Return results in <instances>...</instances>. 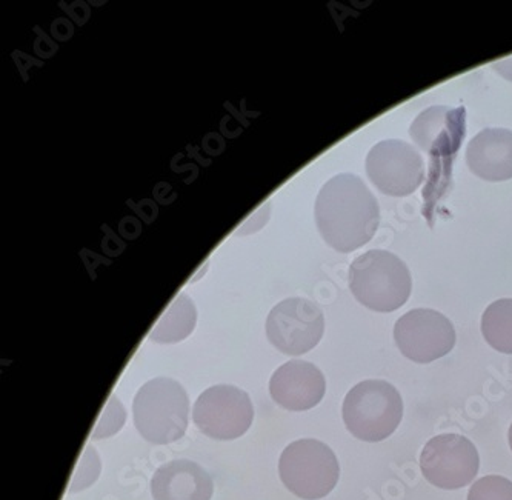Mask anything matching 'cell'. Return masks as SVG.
Wrapping results in <instances>:
<instances>
[{
    "instance_id": "cell-1",
    "label": "cell",
    "mask_w": 512,
    "mask_h": 500,
    "mask_svg": "<svg viewBox=\"0 0 512 500\" xmlns=\"http://www.w3.org/2000/svg\"><path fill=\"white\" fill-rule=\"evenodd\" d=\"M314 217L326 244L339 253H351L376 234L379 202L359 176L343 173L328 180L319 191Z\"/></svg>"
},
{
    "instance_id": "cell-2",
    "label": "cell",
    "mask_w": 512,
    "mask_h": 500,
    "mask_svg": "<svg viewBox=\"0 0 512 500\" xmlns=\"http://www.w3.org/2000/svg\"><path fill=\"white\" fill-rule=\"evenodd\" d=\"M190 400L177 380L156 377L137 391L133 402L134 425L151 444L167 445L187 433Z\"/></svg>"
},
{
    "instance_id": "cell-3",
    "label": "cell",
    "mask_w": 512,
    "mask_h": 500,
    "mask_svg": "<svg viewBox=\"0 0 512 500\" xmlns=\"http://www.w3.org/2000/svg\"><path fill=\"white\" fill-rule=\"evenodd\" d=\"M350 288L363 307L377 313H393L411 296L413 279L396 254L371 250L351 264Z\"/></svg>"
},
{
    "instance_id": "cell-4",
    "label": "cell",
    "mask_w": 512,
    "mask_h": 500,
    "mask_svg": "<svg viewBox=\"0 0 512 500\" xmlns=\"http://www.w3.org/2000/svg\"><path fill=\"white\" fill-rule=\"evenodd\" d=\"M403 400L385 380H365L351 388L343 402L346 428L363 442H382L399 427Z\"/></svg>"
},
{
    "instance_id": "cell-5",
    "label": "cell",
    "mask_w": 512,
    "mask_h": 500,
    "mask_svg": "<svg viewBox=\"0 0 512 500\" xmlns=\"http://www.w3.org/2000/svg\"><path fill=\"white\" fill-rule=\"evenodd\" d=\"M279 474L283 485L297 497L323 499L339 482V460L320 440L300 439L283 450Z\"/></svg>"
},
{
    "instance_id": "cell-6",
    "label": "cell",
    "mask_w": 512,
    "mask_h": 500,
    "mask_svg": "<svg viewBox=\"0 0 512 500\" xmlns=\"http://www.w3.org/2000/svg\"><path fill=\"white\" fill-rule=\"evenodd\" d=\"M325 333V316L319 305L305 297L282 300L268 314L266 336L288 356H302L319 345Z\"/></svg>"
},
{
    "instance_id": "cell-7",
    "label": "cell",
    "mask_w": 512,
    "mask_h": 500,
    "mask_svg": "<svg viewBox=\"0 0 512 500\" xmlns=\"http://www.w3.org/2000/svg\"><path fill=\"white\" fill-rule=\"evenodd\" d=\"M480 457L476 445L460 434L433 437L420 454V468L429 484L459 490L476 479Z\"/></svg>"
},
{
    "instance_id": "cell-8",
    "label": "cell",
    "mask_w": 512,
    "mask_h": 500,
    "mask_svg": "<svg viewBox=\"0 0 512 500\" xmlns=\"http://www.w3.org/2000/svg\"><path fill=\"white\" fill-rule=\"evenodd\" d=\"M254 408L250 396L233 385H216L200 394L193 408L196 427L216 440H234L250 430Z\"/></svg>"
},
{
    "instance_id": "cell-9",
    "label": "cell",
    "mask_w": 512,
    "mask_h": 500,
    "mask_svg": "<svg viewBox=\"0 0 512 500\" xmlns=\"http://www.w3.org/2000/svg\"><path fill=\"white\" fill-rule=\"evenodd\" d=\"M394 339L403 356L417 364H431L453 351L456 330L439 311L419 308L397 320Z\"/></svg>"
},
{
    "instance_id": "cell-10",
    "label": "cell",
    "mask_w": 512,
    "mask_h": 500,
    "mask_svg": "<svg viewBox=\"0 0 512 500\" xmlns=\"http://www.w3.org/2000/svg\"><path fill=\"white\" fill-rule=\"evenodd\" d=\"M366 173L388 196H408L419 190L425 179L422 154L403 140H383L366 156Z\"/></svg>"
},
{
    "instance_id": "cell-11",
    "label": "cell",
    "mask_w": 512,
    "mask_h": 500,
    "mask_svg": "<svg viewBox=\"0 0 512 500\" xmlns=\"http://www.w3.org/2000/svg\"><path fill=\"white\" fill-rule=\"evenodd\" d=\"M325 393V376L316 365L306 360H290L271 376V397L285 410H311L320 404Z\"/></svg>"
},
{
    "instance_id": "cell-12",
    "label": "cell",
    "mask_w": 512,
    "mask_h": 500,
    "mask_svg": "<svg viewBox=\"0 0 512 500\" xmlns=\"http://www.w3.org/2000/svg\"><path fill=\"white\" fill-rule=\"evenodd\" d=\"M213 479L196 462L180 459L162 465L151 479L154 500H211Z\"/></svg>"
},
{
    "instance_id": "cell-13",
    "label": "cell",
    "mask_w": 512,
    "mask_h": 500,
    "mask_svg": "<svg viewBox=\"0 0 512 500\" xmlns=\"http://www.w3.org/2000/svg\"><path fill=\"white\" fill-rule=\"evenodd\" d=\"M466 164L480 179L503 182L512 179V131L486 128L466 148Z\"/></svg>"
},
{
    "instance_id": "cell-14",
    "label": "cell",
    "mask_w": 512,
    "mask_h": 500,
    "mask_svg": "<svg viewBox=\"0 0 512 500\" xmlns=\"http://www.w3.org/2000/svg\"><path fill=\"white\" fill-rule=\"evenodd\" d=\"M465 134V110L431 107L419 114L409 128V136L425 153L442 154L445 148L457 151Z\"/></svg>"
},
{
    "instance_id": "cell-15",
    "label": "cell",
    "mask_w": 512,
    "mask_h": 500,
    "mask_svg": "<svg viewBox=\"0 0 512 500\" xmlns=\"http://www.w3.org/2000/svg\"><path fill=\"white\" fill-rule=\"evenodd\" d=\"M196 322L197 310L193 299L187 294H179L154 325L150 339L159 344H176L193 333Z\"/></svg>"
},
{
    "instance_id": "cell-16",
    "label": "cell",
    "mask_w": 512,
    "mask_h": 500,
    "mask_svg": "<svg viewBox=\"0 0 512 500\" xmlns=\"http://www.w3.org/2000/svg\"><path fill=\"white\" fill-rule=\"evenodd\" d=\"M482 333L494 350L512 354V299H500L486 308L482 316Z\"/></svg>"
},
{
    "instance_id": "cell-17",
    "label": "cell",
    "mask_w": 512,
    "mask_h": 500,
    "mask_svg": "<svg viewBox=\"0 0 512 500\" xmlns=\"http://www.w3.org/2000/svg\"><path fill=\"white\" fill-rule=\"evenodd\" d=\"M468 500H512V482L503 476H485L477 480Z\"/></svg>"
},
{
    "instance_id": "cell-18",
    "label": "cell",
    "mask_w": 512,
    "mask_h": 500,
    "mask_svg": "<svg viewBox=\"0 0 512 500\" xmlns=\"http://www.w3.org/2000/svg\"><path fill=\"white\" fill-rule=\"evenodd\" d=\"M125 419H127V413L120 404V400L116 396H111L104 413L94 428L93 439H104V437L119 433L120 428L125 424Z\"/></svg>"
},
{
    "instance_id": "cell-19",
    "label": "cell",
    "mask_w": 512,
    "mask_h": 500,
    "mask_svg": "<svg viewBox=\"0 0 512 500\" xmlns=\"http://www.w3.org/2000/svg\"><path fill=\"white\" fill-rule=\"evenodd\" d=\"M99 473V457H97L96 450L88 445V447L85 448L84 456L80 459L79 468H77L76 473H74L73 482H71L70 487L71 493L90 487L91 484L96 482Z\"/></svg>"
},
{
    "instance_id": "cell-20",
    "label": "cell",
    "mask_w": 512,
    "mask_h": 500,
    "mask_svg": "<svg viewBox=\"0 0 512 500\" xmlns=\"http://www.w3.org/2000/svg\"><path fill=\"white\" fill-rule=\"evenodd\" d=\"M493 67L496 68L503 77L512 80V57H509V59L497 60V62H494Z\"/></svg>"
},
{
    "instance_id": "cell-21",
    "label": "cell",
    "mask_w": 512,
    "mask_h": 500,
    "mask_svg": "<svg viewBox=\"0 0 512 500\" xmlns=\"http://www.w3.org/2000/svg\"><path fill=\"white\" fill-rule=\"evenodd\" d=\"M508 439H509V447H511V450H512V425H511V428H509Z\"/></svg>"
}]
</instances>
